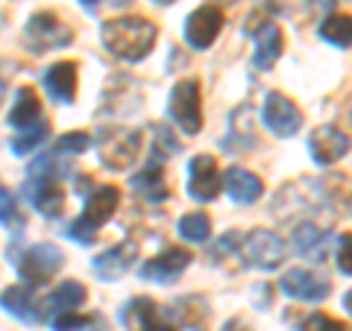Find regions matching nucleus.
I'll return each instance as SVG.
<instances>
[{
  "label": "nucleus",
  "mask_w": 352,
  "mask_h": 331,
  "mask_svg": "<svg viewBox=\"0 0 352 331\" xmlns=\"http://www.w3.org/2000/svg\"><path fill=\"white\" fill-rule=\"evenodd\" d=\"M208 261H212L214 267H223L226 261H241V231H226V235L208 249ZM241 267H244V261H241Z\"/></svg>",
  "instance_id": "obj_31"
},
{
  "label": "nucleus",
  "mask_w": 352,
  "mask_h": 331,
  "mask_svg": "<svg viewBox=\"0 0 352 331\" xmlns=\"http://www.w3.org/2000/svg\"><path fill=\"white\" fill-rule=\"evenodd\" d=\"M296 331H352V326L349 323H340V319L329 317L323 311H317V314H308Z\"/></svg>",
  "instance_id": "obj_33"
},
{
  "label": "nucleus",
  "mask_w": 352,
  "mask_h": 331,
  "mask_svg": "<svg viewBox=\"0 0 352 331\" xmlns=\"http://www.w3.org/2000/svg\"><path fill=\"white\" fill-rule=\"evenodd\" d=\"M41 120V100L36 94V88H18V97H15V106H12V115H9V124L18 126V129H30Z\"/></svg>",
  "instance_id": "obj_25"
},
{
  "label": "nucleus",
  "mask_w": 352,
  "mask_h": 331,
  "mask_svg": "<svg viewBox=\"0 0 352 331\" xmlns=\"http://www.w3.org/2000/svg\"><path fill=\"white\" fill-rule=\"evenodd\" d=\"M244 32L252 38V44H256V53H252V65H256L258 71H270L273 65L279 62L282 50H285V36H282V30L273 24L270 18H264V12H256V15L247 18Z\"/></svg>",
  "instance_id": "obj_6"
},
{
  "label": "nucleus",
  "mask_w": 352,
  "mask_h": 331,
  "mask_svg": "<svg viewBox=\"0 0 352 331\" xmlns=\"http://www.w3.org/2000/svg\"><path fill=\"white\" fill-rule=\"evenodd\" d=\"M47 132H50V126L44 124V120H38L36 126L24 129V132H21V135L12 141V152H15V156H27V152H32L36 147H41V141L47 138Z\"/></svg>",
  "instance_id": "obj_32"
},
{
  "label": "nucleus",
  "mask_w": 352,
  "mask_h": 331,
  "mask_svg": "<svg viewBox=\"0 0 352 331\" xmlns=\"http://www.w3.org/2000/svg\"><path fill=\"white\" fill-rule=\"evenodd\" d=\"M118 203H120V191L115 185L97 187L94 194H88L82 217L74 220V223L68 226V235L76 240V244H94V240H97V229L106 226L109 220L115 217Z\"/></svg>",
  "instance_id": "obj_3"
},
{
  "label": "nucleus",
  "mask_w": 352,
  "mask_h": 331,
  "mask_svg": "<svg viewBox=\"0 0 352 331\" xmlns=\"http://www.w3.org/2000/svg\"><path fill=\"white\" fill-rule=\"evenodd\" d=\"M317 32H320V38L326 44H332V47H340V50L352 47V12L326 15L320 21V27H317Z\"/></svg>",
  "instance_id": "obj_26"
},
{
  "label": "nucleus",
  "mask_w": 352,
  "mask_h": 331,
  "mask_svg": "<svg viewBox=\"0 0 352 331\" xmlns=\"http://www.w3.org/2000/svg\"><path fill=\"white\" fill-rule=\"evenodd\" d=\"M194 255L185 247H164L159 255H153L144 267H141V279L153 284H170L188 270Z\"/></svg>",
  "instance_id": "obj_16"
},
{
  "label": "nucleus",
  "mask_w": 352,
  "mask_h": 331,
  "mask_svg": "<svg viewBox=\"0 0 352 331\" xmlns=\"http://www.w3.org/2000/svg\"><path fill=\"white\" fill-rule=\"evenodd\" d=\"M153 135L159 138V144H153V159H156V161L170 159V156H176V152L182 150V144L170 135L168 126H156V129H153Z\"/></svg>",
  "instance_id": "obj_34"
},
{
  "label": "nucleus",
  "mask_w": 352,
  "mask_h": 331,
  "mask_svg": "<svg viewBox=\"0 0 352 331\" xmlns=\"http://www.w3.org/2000/svg\"><path fill=\"white\" fill-rule=\"evenodd\" d=\"M338 270L352 275V231H344L338 240Z\"/></svg>",
  "instance_id": "obj_36"
},
{
  "label": "nucleus",
  "mask_w": 352,
  "mask_h": 331,
  "mask_svg": "<svg viewBox=\"0 0 352 331\" xmlns=\"http://www.w3.org/2000/svg\"><path fill=\"white\" fill-rule=\"evenodd\" d=\"M120 323L126 326V331H179L170 317V308H162L150 296L129 299L120 308Z\"/></svg>",
  "instance_id": "obj_8"
},
{
  "label": "nucleus",
  "mask_w": 352,
  "mask_h": 331,
  "mask_svg": "<svg viewBox=\"0 0 352 331\" xmlns=\"http://www.w3.org/2000/svg\"><path fill=\"white\" fill-rule=\"evenodd\" d=\"M264 126H267L276 138H294L302 129V112L294 100H288L282 91H270L264 100Z\"/></svg>",
  "instance_id": "obj_10"
},
{
  "label": "nucleus",
  "mask_w": 352,
  "mask_h": 331,
  "mask_svg": "<svg viewBox=\"0 0 352 331\" xmlns=\"http://www.w3.org/2000/svg\"><path fill=\"white\" fill-rule=\"evenodd\" d=\"M82 3H85V6H94V3H97V0H82Z\"/></svg>",
  "instance_id": "obj_43"
},
{
  "label": "nucleus",
  "mask_w": 352,
  "mask_h": 331,
  "mask_svg": "<svg viewBox=\"0 0 352 331\" xmlns=\"http://www.w3.org/2000/svg\"><path fill=\"white\" fill-rule=\"evenodd\" d=\"M288 258V244L270 229H250L247 235H241V261L244 267L256 270H276L282 261Z\"/></svg>",
  "instance_id": "obj_4"
},
{
  "label": "nucleus",
  "mask_w": 352,
  "mask_h": 331,
  "mask_svg": "<svg viewBox=\"0 0 352 331\" xmlns=\"http://www.w3.org/2000/svg\"><path fill=\"white\" fill-rule=\"evenodd\" d=\"M329 6H332V0H267V12L291 18L296 24L308 21L317 9H329Z\"/></svg>",
  "instance_id": "obj_28"
},
{
  "label": "nucleus",
  "mask_w": 352,
  "mask_h": 331,
  "mask_svg": "<svg viewBox=\"0 0 352 331\" xmlns=\"http://www.w3.org/2000/svg\"><path fill=\"white\" fill-rule=\"evenodd\" d=\"M256 144H258V138H256V124H252V106L241 103L229 115V132L220 141V147L226 152H247V150H256Z\"/></svg>",
  "instance_id": "obj_17"
},
{
  "label": "nucleus",
  "mask_w": 352,
  "mask_h": 331,
  "mask_svg": "<svg viewBox=\"0 0 352 331\" xmlns=\"http://www.w3.org/2000/svg\"><path fill=\"white\" fill-rule=\"evenodd\" d=\"M223 21H226V15L217 3H206L200 9H194V12L185 18V41H188L194 50H208L217 41L220 30H223Z\"/></svg>",
  "instance_id": "obj_11"
},
{
  "label": "nucleus",
  "mask_w": 352,
  "mask_h": 331,
  "mask_svg": "<svg viewBox=\"0 0 352 331\" xmlns=\"http://www.w3.org/2000/svg\"><path fill=\"white\" fill-rule=\"evenodd\" d=\"M100 38L115 59L141 62V59H147V53L156 44L159 27L141 15H120V18L106 21L100 30Z\"/></svg>",
  "instance_id": "obj_2"
},
{
  "label": "nucleus",
  "mask_w": 352,
  "mask_h": 331,
  "mask_svg": "<svg viewBox=\"0 0 352 331\" xmlns=\"http://www.w3.org/2000/svg\"><path fill=\"white\" fill-rule=\"evenodd\" d=\"M270 302H273V288L270 284H256V305L261 308H270Z\"/></svg>",
  "instance_id": "obj_38"
},
{
  "label": "nucleus",
  "mask_w": 352,
  "mask_h": 331,
  "mask_svg": "<svg viewBox=\"0 0 352 331\" xmlns=\"http://www.w3.org/2000/svg\"><path fill=\"white\" fill-rule=\"evenodd\" d=\"M223 191V173L217 168V159L200 152L188 161V196L197 203H212Z\"/></svg>",
  "instance_id": "obj_9"
},
{
  "label": "nucleus",
  "mask_w": 352,
  "mask_h": 331,
  "mask_svg": "<svg viewBox=\"0 0 352 331\" xmlns=\"http://www.w3.org/2000/svg\"><path fill=\"white\" fill-rule=\"evenodd\" d=\"M168 112L173 117V124L179 126L185 135H197L203 129V88L200 80H179L170 91Z\"/></svg>",
  "instance_id": "obj_5"
},
{
  "label": "nucleus",
  "mask_w": 352,
  "mask_h": 331,
  "mask_svg": "<svg viewBox=\"0 0 352 331\" xmlns=\"http://www.w3.org/2000/svg\"><path fill=\"white\" fill-rule=\"evenodd\" d=\"M223 331H252V328H250L241 317H232V319H229V323L223 326Z\"/></svg>",
  "instance_id": "obj_39"
},
{
  "label": "nucleus",
  "mask_w": 352,
  "mask_h": 331,
  "mask_svg": "<svg viewBox=\"0 0 352 331\" xmlns=\"http://www.w3.org/2000/svg\"><path fill=\"white\" fill-rule=\"evenodd\" d=\"M223 185H226L229 200H235L238 205L258 203L261 194H264V182L247 168H229L226 176H223Z\"/></svg>",
  "instance_id": "obj_19"
},
{
  "label": "nucleus",
  "mask_w": 352,
  "mask_h": 331,
  "mask_svg": "<svg viewBox=\"0 0 352 331\" xmlns=\"http://www.w3.org/2000/svg\"><path fill=\"white\" fill-rule=\"evenodd\" d=\"M30 203L38 208L44 217H59L65 205V194L59 179H47V176H30Z\"/></svg>",
  "instance_id": "obj_20"
},
{
  "label": "nucleus",
  "mask_w": 352,
  "mask_h": 331,
  "mask_svg": "<svg viewBox=\"0 0 352 331\" xmlns=\"http://www.w3.org/2000/svg\"><path fill=\"white\" fill-rule=\"evenodd\" d=\"M15 217V196L0 185V223H9Z\"/></svg>",
  "instance_id": "obj_37"
},
{
  "label": "nucleus",
  "mask_w": 352,
  "mask_h": 331,
  "mask_svg": "<svg viewBox=\"0 0 352 331\" xmlns=\"http://www.w3.org/2000/svg\"><path fill=\"white\" fill-rule=\"evenodd\" d=\"M53 331H109L106 319L100 314H62L53 319Z\"/></svg>",
  "instance_id": "obj_29"
},
{
  "label": "nucleus",
  "mask_w": 352,
  "mask_h": 331,
  "mask_svg": "<svg viewBox=\"0 0 352 331\" xmlns=\"http://www.w3.org/2000/svg\"><path fill=\"white\" fill-rule=\"evenodd\" d=\"M24 36H27V44L32 47V53H47V50H56V47L71 44L74 32L65 27L53 12H38V15L30 18Z\"/></svg>",
  "instance_id": "obj_13"
},
{
  "label": "nucleus",
  "mask_w": 352,
  "mask_h": 331,
  "mask_svg": "<svg viewBox=\"0 0 352 331\" xmlns=\"http://www.w3.org/2000/svg\"><path fill=\"white\" fill-rule=\"evenodd\" d=\"M270 212L282 226H296V223H305V220L332 223L335 203L329 200V194L323 191L320 182L300 179V182H288L279 187V194L270 203Z\"/></svg>",
  "instance_id": "obj_1"
},
{
  "label": "nucleus",
  "mask_w": 352,
  "mask_h": 331,
  "mask_svg": "<svg viewBox=\"0 0 352 331\" xmlns=\"http://www.w3.org/2000/svg\"><path fill=\"white\" fill-rule=\"evenodd\" d=\"M346 117H349V124H352V97H349V103H346Z\"/></svg>",
  "instance_id": "obj_41"
},
{
  "label": "nucleus",
  "mask_w": 352,
  "mask_h": 331,
  "mask_svg": "<svg viewBox=\"0 0 352 331\" xmlns=\"http://www.w3.org/2000/svg\"><path fill=\"white\" fill-rule=\"evenodd\" d=\"M0 97H3V82H0Z\"/></svg>",
  "instance_id": "obj_44"
},
{
  "label": "nucleus",
  "mask_w": 352,
  "mask_h": 331,
  "mask_svg": "<svg viewBox=\"0 0 352 331\" xmlns=\"http://www.w3.org/2000/svg\"><path fill=\"white\" fill-rule=\"evenodd\" d=\"M138 258V240H120V244H115L112 249H106L103 255H97L91 261V267L97 273V279H106V282H115L120 279L129 267H132V261Z\"/></svg>",
  "instance_id": "obj_18"
},
{
  "label": "nucleus",
  "mask_w": 352,
  "mask_h": 331,
  "mask_svg": "<svg viewBox=\"0 0 352 331\" xmlns=\"http://www.w3.org/2000/svg\"><path fill=\"white\" fill-rule=\"evenodd\" d=\"M88 144H91L88 132H65L56 144V152H85Z\"/></svg>",
  "instance_id": "obj_35"
},
{
  "label": "nucleus",
  "mask_w": 352,
  "mask_h": 331,
  "mask_svg": "<svg viewBox=\"0 0 352 331\" xmlns=\"http://www.w3.org/2000/svg\"><path fill=\"white\" fill-rule=\"evenodd\" d=\"M344 308H346V314H352V290L344 296Z\"/></svg>",
  "instance_id": "obj_40"
},
{
  "label": "nucleus",
  "mask_w": 352,
  "mask_h": 331,
  "mask_svg": "<svg viewBox=\"0 0 352 331\" xmlns=\"http://www.w3.org/2000/svg\"><path fill=\"white\" fill-rule=\"evenodd\" d=\"M170 317L179 328H203L208 319V308L203 296H182L179 302L170 305Z\"/></svg>",
  "instance_id": "obj_27"
},
{
  "label": "nucleus",
  "mask_w": 352,
  "mask_h": 331,
  "mask_svg": "<svg viewBox=\"0 0 352 331\" xmlns=\"http://www.w3.org/2000/svg\"><path fill=\"white\" fill-rule=\"evenodd\" d=\"M44 85L47 91L62 103H74L76 97V62L62 59L56 65H50L47 73H44Z\"/></svg>",
  "instance_id": "obj_23"
},
{
  "label": "nucleus",
  "mask_w": 352,
  "mask_h": 331,
  "mask_svg": "<svg viewBox=\"0 0 352 331\" xmlns=\"http://www.w3.org/2000/svg\"><path fill=\"white\" fill-rule=\"evenodd\" d=\"M176 229H179V235L185 240H191V244H206V240L212 238V220L203 212H191V214L179 217Z\"/></svg>",
  "instance_id": "obj_30"
},
{
  "label": "nucleus",
  "mask_w": 352,
  "mask_h": 331,
  "mask_svg": "<svg viewBox=\"0 0 352 331\" xmlns=\"http://www.w3.org/2000/svg\"><path fill=\"white\" fill-rule=\"evenodd\" d=\"M352 150V138L346 129H340L335 124H323L311 132V138H308V152H311V159L320 164V168H329V164H335L346 156Z\"/></svg>",
  "instance_id": "obj_14"
},
{
  "label": "nucleus",
  "mask_w": 352,
  "mask_h": 331,
  "mask_svg": "<svg viewBox=\"0 0 352 331\" xmlns=\"http://www.w3.org/2000/svg\"><path fill=\"white\" fill-rule=\"evenodd\" d=\"M132 187L150 203H164L170 196L168 179H164V168L159 161H150L144 170H138L135 176H132Z\"/></svg>",
  "instance_id": "obj_24"
},
{
  "label": "nucleus",
  "mask_w": 352,
  "mask_h": 331,
  "mask_svg": "<svg viewBox=\"0 0 352 331\" xmlns=\"http://www.w3.org/2000/svg\"><path fill=\"white\" fill-rule=\"evenodd\" d=\"M279 290L300 302H323L326 296L332 293V284H329V279L320 273L294 267L279 279Z\"/></svg>",
  "instance_id": "obj_15"
},
{
  "label": "nucleus",
  "mask_w": 352,
  "mask_h": 331,
  "mask_svg": "<svg viewBox=\"0 0 352 331\" xmlns=\"http://www.w3.org/2000/svg\"><path fill=\"white\" fill-rule=\"evenodd\" d=\"M0 308H3L6 314H12L18 317L21 323H38L41 319V311H38V302H36V296H32V290L27 288V284H12L9 290L0 293Z\"/></svg>",
  "instance_id": "obj_22"
},
{
  "label": "nucleus",
  "mask_w": 352,
  "mask_h": 331,
  "mask_svg": "<svg viewBox=\"0 0 352 331\" xmlns=\"http://www.w3.org/2000/svg\"><path fill=\"white\" fill-rule=\"evenodd\" d=\"M85 296H88V290L82 288L80 282H62L50 296H44V302H41V317L56 319V317H62V314H71L74 308H80V305L85 302Z\"/></svg>",
  "instance_id": "obj_21"
},
{
  "label": "nucleus",
  "mask_w": 352,
  "mask_h": 331,
  "mask_svg": "<svg viewBox=\"0 0 352 331\" xmlns=\"http://www.w3.org/2000/svg\"><path fill=\"white\" fill-rule=\"evenodd\" d=\"M62 264H65V255L59 247L36 244V247H27L15 258V270L27 284H44L62 270Z\"/></svg>",
  "instance_id": "obj_7"
},
{
  "label": "nucleus",
  "mask_w": 352,
  "mask_h": 331,
  "mask_svg": "<svg viewBox=\"0 0 352 331\" xmlns=\"http://www.w3.org/2000/svg\"><path fill=\"white\" fill-rule=\"evenodd\" d=\"M153 3H159V6H170L173 0H153Z\"/></svg>",
  "instance_id": "obj_42"
},
{
  "label": "nucleus",
  "mask_w": 352,
  "mask_h": 331,
  "mask_svg": "<svg viewBox=\"0 0 352 331\" xmlns=\"http://www.w3.org/2000/svg\"><path fill=\"white\" fill-rule=\"evenodd\" d=\"M141 152V132L135 129H109L100 144V159L106 168L112 170H126L135 164Z\"/></svg>",
  "instance_id": "obj_12"
}]
</instances>
